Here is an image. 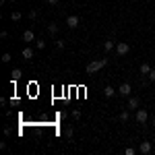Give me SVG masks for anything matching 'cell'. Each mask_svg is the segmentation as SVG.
I'll return each instance as SVG.
<instances>
[{
	"mask_svg": "<svg viewBox=\"0 0 155 155\" xmlns=\"http://www.w3.org/2000/svg\"><path fill=\"white\" fill-rule=\"evenodd\" d=\"M106 64H107V58H99V60H93V62H89V64H87V68H85V72H87V74H93V72L101 71V68H104Z\"/></svg>",
	"mask_w": 155,
	"mask_h": 155,
	"instance_id": "6da1fadb",
	"label": "cell"
},
{
	"mask_svg": "<svg viewBox=\"0 0 155 155\" xmlns=\"http://www.w3.org/2000/svg\"><path fill=\"white\" fill-rule=\"evenodd\" d=\"M130 52V46L126 44V41H120V44H116V54L118 56H126Z\"/></svg>",
	"mask_w": 155,
	"mask_h": 155,
	"instance_id": "7a4b0ae2",
	"label": "cell"
},
{
	"mask_svg": "<svg viewBox=\"0 0 155 155\" xmlns=\"http://www.w3.org/2000/svg\"><path fill=\"white\" fill-rule=\"evenodd\" d=\"M134 118H137V122L145 124V122L149 120V112H147V110H143V107H139V110H137V114H134Z\"/></svg>",
	"mask_w": 155,
	"mask_h": 155,
	"instance_id": "3957f363",
	"label": "cell"
},
{
	"mask_svg": "<svg viewBox=\"0 0 155 155\" xmlns=\"http://www.w3.org/2000/svg\"><path fill=\"white\" fill-rule=\"evenodd\" d=\"M130 93H132L130 83H122V85L118 87V95H122V97H130Z\"/></svg>",
	"mask_w": 155,
	"mask_h": 155,
	"instance_id": "277c9868",
	"label": "cell"
},
{
	"mask_svg": "<svg viewBox=\"0 0 155 155\" xmlns=\"http://www.w3.org/2000/svg\"><path fill=\"white\" fill-rule=\"evenodd\" d=\"M79 23H81V21H79V17H77V15L66 17V27H68V29H77V27H79Z\"/></svg>",
	"mask_w": 155,
	"mask_h": 155,
	"instance_id": "5b68a950",
	"label": "cell"
},
{
	"mask_svg": "<svg viewBox=\"0 0 155 155\" xmlns=\"http://www.w3.org/2000/svg\"><path fill=\"white\" fill-rule=\"evenodd\" d=\"M139 151H141V153H151V151H153V143H151V141H143V143L139 145Z\"/></svg>",
	"mask_w": 155,
	"mask_h": 155,
	"instance_id": "8992f818",
	"label": "cell"
},
{
	"mask_svg": "<svg viewBox=\"0 0 155 155\" xmlns=\"http://www.w3.org/2000/svg\"><path fill=\"white\" fill-rule=\"evenodd\" d=\"M21 77H23V71H21V68H15V71L11 72V83H12V87L17 85V81H19Z\"/></svg>",
	"mask_w": 155,
	"mask_h": 155,
	"instance_id": "52a82bcc",
	"label": "cell"
},
{
	"mask_svg": "<svg viewBox=\"0 0 155 155\" xmlns=\"http://www.w3.org/2000/svg\"><path fill=\"white\" fill-rule=\"evenodd\" d=\"M128 110H139V106H141V99L139 97H128Z\"/></svg>",
	"mask_w": 155,
	"mask_h": 155,
	"instance_id": "ba28073f",
	"label": "cell"
},
{
	"mask_svg": "<svg viewBox=\"0 0 155 155\" xmlns=\"http://www.w3.org/2000/svg\"><path fill=\"white\" fill-rule=\"evenodd\" d=\"M23 41H27V44L35 41V33H33L31 29H27V31H23Z\"/></svg>",
	"mask_w": 155,
	"mask_h": 155,
	"instance_id": "9c48e42d",
	"label": "cell"
},
{
	"mask_svg": "<svg viewBox=\"0 0 155 155\" xmlns=\"http://www.w3.org/2000/svg\"><path fill=\"white\" fill-rule=\"evenodd\" d=\"M112 50H114V39H106V41H104V52L110 54Z\"/></svg>",
	"mask_w": 155,
	"mask_h": 155,
	"instance_id": "30bf717a",
	"label": "cell"
},
{
	"mask_svg": "<svg viewBox=\"0 0 155 155\" xmlns=\"http://www.w3.org/2000/svg\"><path fill=\"white\" fill-rule=\"evenodd\" d=\"M21 56H23L25 60H31V58H33V50H31V48H23Z\"/></svg>",
	"mask_w": 155,
	"mask_h": 155,
	"instance_id": "8fae6325",
	"label": "cell"
},
{
	"mask_svg": "<svg viewBox=\"0 0 155 155\" xmlns=\"http://www.w3.org/2000/svg\"><path fill=\"white\" fill-rule=\"evenodd\" d=\"M116 93H118V89H114V87H106V89H104V95L106 97H114Z\"/></svg>",
	"mask_w": 155,
	"mask_h": 155,
	"instance_id": "7c38bea8",
	"label": "cell"
},
{
	"mask_svg": "<svg viewBox=\"0 0 155 155\" xmlns=\"http://www.w3.org/2000/svg\"><path fill=\"white\" fill-rule=\"evenodd\" d=\"M48 33H50V35H56V33H58V25H56V23H50L48 25Z\"/></svg>",
	"mask_w": 155,
	"mask_h": 155,
	"instance_id": "4fadbf2b",
	"label": "cell"
},
{
	"mask_svg": "<svg viewBox=\"0 0 155 155\" xmlns=\"http://www.w3.org/2000/svg\"><path fill=\"white\" fill-rule=\"evenodd\" d=\"M21 17H23V15H21L19 11H12L11 12V21H21Z\"/></svg>",
	"mask_w": 155,
	"mask_h": 155,
	"instance_id": "5bb4252c",
	"label": "cell"
},
{
	"mask_svg": "<svg viewBox=\"0 0 155 155\" xmlns=\"http://www.w3.org/2000/svg\"><path fill=\"white\" fill-rule=\"evenodd\" d=\"M141 72H143V74H149V72H151V66H149L147 62H143V64H141Z\"/></svg>",
	"mask_w": 155,
	"mask_h": 155,
	"instance_id": "9a60e30c",
	"label": "cell"
},
{
	"mask_svg": "<svg viewBox=\"0 0 155 155\" xmlns=\"http://www.w3.org/2000/svg\"><path fill=\"white\" fill-rule=\"evenodd\" d=\"M35 48L37 50H44V48H46V41H44V39H35Z\"/></svg>",
	"mask_w": 155,
	"mask_h": 155,
	"instance_id": "2e32d148",
	"label": "cell"
},
{
	"mask_svg": "<svg viewBox=\"0 0 155 155\" xmlns=\"http://www.w3.org/2000/svg\"><path fill=\"white\" fill-rule=\"evenodd\" d=\"M128 118H130V116H128V110H124V112L120 114V120H122V122H126Z\"/></svg>",
	"mask_w": 155,
	"mask_h": 155,
	"instance_id": "e0dca14e",
	"label": "cell"
},
{
	"mask_svg": "<svg viewBox=\"0 0 155 155\" xmlns=\"http://www.w3.org/2000/svg\"><path fill=\"white\" fill-rule=\"evenodd\" d=\"M124 153H126V155H134V153H137V149H134V147H126Z\"/></svg>",
	"mask_w": 155,
	"mask_h": 155,
	"instance_id": "ac0fdd59",
	"label": "cell"
},
{
	"mask_svg": "<svg viewBox=\"0 0 155 155\" xmlns=\"http://www.w3.org/2000/svg\"><path fill=\"white\" fill-rule=\"evenodd\" d=\"M72 132H74V130H72V126H68V128L64 130V137H66V139H71V137H72Z\"/></svg>",
	"mask_w": 155,
	"mask_h": 155,
	"instance_id": "d6986e66",
	"label": "cell"
},
{
	"mask_svg": "<svg viewBox=\"0 0 155 155\" xmlns=\"http://www.w3.org/2000/svg\"><path fill=\"white\" fill-rule=\"evenodd\" d=\"M71 116H72L74 120H79V118H81V110H72V114H71Z\"/></svg>",
	"mask_w": 155,
	"mask_h": 155,
	"instance_id": "ffe728a7",
	"label": "cell"
},
{
	"mask_svg": "<svg viewBox=\"0 0 155 155\" xmlns=\"http://www.w3.org/2000/svg\"><path fill=\"white\" fill-rule=\"evenodd\" d=\"M64 46H66L64 39H58V41H56V48H58V50H64Z\"/></svg>",
	"mask_w": 155,
	"mask_h": 155,
	"instance_id": "44dd1931",
	"label": "cell"
},
{
	"mask_svg": "<svg viewBox=\"0 0 155 155\" xmlns=\"http://www.w3.org/2000/svg\"><path fill=\"white\" fill-rule=\"evenodd\" d=\"M2 62H11V54H8V52L2 54Z\"/></svg>",
	"mask_w": 155,
	"mask_h": 155,
	"instance_id": "7402d4cb",
	"label": "cell"
},
{
	"mask_svg": "<svg viewBox=\"0 0 155 155\" xmlns=\"http://www.w3.org/2000/svg\"><path fill=\"white\" fill-rule=\"evenodd\" d=\"M147 77H149V81H153V83H155V68H151V72H149Z\"/></svg>",
	"mask_w": 155,
	"mask_h": 155,
	"instance_id": "603a6c76",
	"label": "cell"
},
{
	"mask_svg": "<svg viewBox=\"0 0 155 155\" xmlns=\"http://www.w3.org/2000/svg\"><path fill=\"white\" fill-rule=\"evenodd\" d=\"M46 2H48V4H50V6H56V4H58V2H60V0H46Z\"/></svg>",
	"mask_w": 155,
	"mask_h": 155,
	"instance_id": "cb8c5ba5",
	"label": "cell"
},
{
	"mask_svg": "<svg viewBox=\"0 0 155 155\" xmlns=\"http://www.w3.org/2000/svg\"><path fill=\"white\" fill-rule=\"evenodd\" d=\"M37 17V11H29V19H35Z\"/></svg>",
	"mask_w": 155,
	"mask_h": 155,
	"instance_id": "d4e9b609",
	"label": "cell"
},
{
	"mask_svg": "<svg viewBox=\"0 0 155 155\" xmlns=\"http://www.w3.org/2000/svg\"><path fill=\"white\" fill-rule=\"evenodd\" d=\"M151 126H153V128H155V116H153V120H151Z\"/></svg>",
	"mask_w": 155,
	"mask_h": 155,
	"instance_id": "484cf974",
	"label": "cell"
},
{
	"mask_svg": "<svg viewBox=\"0 0 155 155\" xmlns=\"http://www.w3.org/2000/svg\"><path fill=\"white\" fill-rule=\"evenodd\" d=\"M8 2H15V0H8Z\"/></svg>",
	"mask_w": 155,
	"mask_h": 155,
	"instance_id": "4316f807",
	"label": "cell"
}]
</instances>
